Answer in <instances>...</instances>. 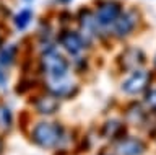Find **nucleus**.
I'll list each match as a JSON object with an SVG mask.
<instances>
[{
  "label": "nucleus",
  "instance_id": "obj_1",
  "mask_svg": "<svg viewBox=\"0 0 156 155\" xmlns=\"http://www.w3.org/2000/svg\"><path fill=\"white\" fill-rule=\"evenodd\" d=\"M31 137L34 144L44 149H52L62 140L63 137V127L57 123H37L34 126Z\"/></svg>",
  "mask_w": 156,
  "mask_h": 155
},
{
  "label": "nucleus",
  "instance_id": "obj_2",
  "mask_svg": "<svg viewBox=\"0 0 156 155\" xmlns=\"http://www.w3.org/2000/svg\"><path fill=\"white\" fill-rule=\"evenodd\" d=\"M41 65L44 72L49 77H57V75H67L68 72V62L62 54L57 51H47L41 57Z\"/></svg>",
  "mask_w": 156,
  "mask_h": 155
},
{
  "label": "nucleus",
  "instance_id": "obj_3",
  "mask_svg": "<svg viewBox=\"0 0 156 155\" xmlns=\"http://www.w3.org/2000/svg\"><path fill=\"white\" fill-rule=\"evenodd\" d=\"M122 13V7L119 2H114V0H106V2H101L96 8V13H94V18L98 21L99 28H109L112 23L117 20Z\"/></svg>",
  "mask_w": 156,
  "mask_h": 155
},
{
  "label": "nucleus",
  "instance_id": "obj_4",
  "mask_svg": "<svg viewBox=\"0 0 156 155\" xmlns=\"http://www.w3.org/2000/svg\"><path fill=\"white\" fill-rule=\"evenodd\" d=\"M150 82H151V77L148 70H133L122 83V90L127 95H138L148 88Z\"/></svg>",
  "mask_w": 156,
  "mask_h": 155
},
{
  "label": "nucleus",
  "instance_id": "obj_5",
  "mask_svg": "<svg viewBox=\"0 0 156 155\" xmlns=\"http://www.w3.org/2000/svg\"><path fill=\"white\" fill-rule=\"evenodd\" d=\"M135 25H136L135 13H124V12H122L120 15L117 17V20L109 26V30L112 31V35H114V36L124 38V36L130 35V33L133 31Z\"/></svg>",
  "mask_w": 156,
  "mask_h": 155
},
{
  "label": "nucleus",
  "instance_id": "obj_6",
  "mask_svg": "<svg viewBox=\"0 0 156 155\" xmlns=\"http://www.w3.org/2000/svg\"><path fill=\"white\" fill-rule=\"evenodd\" d=\"M60 44L63 46V49H65L68 54H72V56L81 54V51L85 49V41H83V38L78 35V33H75V31L62 33Z\"/></svg>",
  "mask_w": 156,
  "mask_h": 155
},
{
  "label": "nucleus",
  "instance_id": "obj_7",
  "mask_svg": "<svg viewBox=\"0 0 156 155\" xmlns=\"http://www.w3.org/2000/svg\"><path fill=\"white\" fill-rule=\"evenodd\" d=\"M47 85H49V90H51V95H54V96H65L67 93H72L75 90L73 82L67 75L49 77Z\"/></svg>",
  "mask_w": 156,
  "mask_h": 155
},
{
  "label": "nucleus",
  "instance_id": "obj_8",
  "mask_svg": "<svg viewBox=\"0 0 156 155\" xmlns=\"http://www.w3.org/2000/svg\"><path fill=\"white\" fill-rule=\"evenodd\" d=\"M119 62H120L122 69H125V70H136L138 67H141V64H145V54L140 49L130 47V49H127L125 52H122Z\"/></svg>",
  "mask_w": 156,
  "mask_h": 155
},
{
  "label": "nucleus",
  "instance_id": "obj_9",
  "mask_svg": "<svg viewBox=\"0 0 156 155\" xmlns=\"http://www.w3.org/2000/svg\"><path fill=\"white\" fill-rule=\"evenodd\" d=\"M117 155H141L145 152V144L136 137H125L115 145Z\"/></svg>",
  "mask_w": 156,
  "mask_h": 155
},
{
  "label": "nucleus",
  "instance_id": "obj_10",
  "mask_svg": "<svg viewBox=\"0 0 156 155\" xmlns=\"http://www.w3.org/2000/svg\"><path fill=\"white\" fill-rule=\"evenodd\" d=\"M80 25L83 28V31H86L88 35H94V33L98 31V28H99L94 15H93L91 12H88V10H83L81 12V15H80Z\"/></svg>",
  "mask_w": 156,
  "mask_h": 155
},
{
  "label": "nucleus",
  "instance_id": "obj_11",
  "mask_svg": "<svg viewBox=\"0 0 156 155\" xmlns=\"http://www.w3.org/2000/svg\"><path fill=\"white\" fill-rule=\"evenodd\" d=\"M57 108L58 106H57V101L54 96H42L36 103V109L42 114H52L57 111Z\"/></svg>",
  "mask_w": 156,
  "mask_h": 155
},
{
  "label": "nucleus",
  "instance_id": "obj_12",
  "mask_svg": "<svg viewBox=\"0 0 156 155\" xmlns=\"http://www.w3.org/2000/svg\"><path fill=\"white\" fill-rule=\"evenodd\" d=\"M33 20V12L29 10V8H23V10H20L16 15H15L13 18V23L15 26H16V30H26V26L31 23Z\"/></svg>",
  "mask_w": 156,
  "mask_h": 155
},
{
  "label": "nucleus",
  "instance_id": "obj_13",
  "mask_svg": "<svg viewBox=\"0 0 156 155\" xmlns=\"http://www.w3.org/2000/svg\"><path fill=\"white\" fill-rule=\"evenodd\" d=\"M13 124V114L7 105H0V129H8Z\"/></svg>",
  "mask_w": 156,
  "mask_h": 155
},
{
  "label": "nucleus",
  "instance_id": "obj_14",
  "mask_svg": "<svg viewBox=\"0 0 156 155\" xmlns=\"http://www.w3.org/2000/svg\"><path fill=\"white\" fill-rule=\"evenodd\" d=\"M15 59V47H7L0 52V64L2 65H8L12 64V61Z\"/></svg>",
  "mask_w": 156,
  "mask_h": 155
},
{
  "label": "nucleus",
  "instance_id": "obj_15",
  "mask_svg": "<svg viewBox=\"0 0 156 155\" xmlns=\"http://www.w3.org/2000/svg\"><path fill=\"white\" fill-rule=\"evenodd\" d=\"M145 101H146V105H148L151 109H156V91H148Z\"/></svg>",
  "mask_w": 156,
  "mask_h": 155
},
{
  "label": "nucleus",
  "instance_id": "obj_16",
  "mask_svg": "<svg viewBox=\"0 0 156 155\" xmlns=\"http://www.w3.org/2000/svg\"><path fill=\"white\" fill-rule=\"evenodd\" d=\"M5 83H7V77H5V74L0 69V87H5Z\"/></svg>",
  "mask_w": 156,
  "mask_h": 155
},
{
  "label": "nucleus",
  "instance_id": "obj_17",
  "mask_svg": "<svg viewBox=\"0 0 156 155\" xmlns=\"http://www.w3.org/2000/svg\"><path fill=\"white\" fill-rule=\"evenodd\" d=\"M154 65H156V57H154Z\"/></svg>",
  "mask_w": 156,
  "mask_h": 155
},
{
  "label": "nucleus",
  "instance_id": "obj_18",
  "mask_svg": "<svg viewBox=\"0 0 156 155\" xmlns=\"http://www.w3.org/2000/svg\"><path fill=\"white\" fill-rule=\"evenodd\" d=\"M24 2H31V0H24Z\"/></svg>",
  "mask_w": 156,
  "mask_h": 155
}]
</instances>
